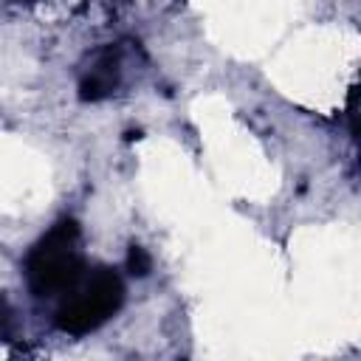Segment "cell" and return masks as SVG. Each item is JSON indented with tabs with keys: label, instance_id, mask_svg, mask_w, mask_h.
Here are the masks:
<instances>
[{
	"label": "cell",
	"instance_id": "obj_1",
	"mask_svg": "<svg viewBox=\"0 0 361 361\" xmlns=\"http://www.w3.org/2000/svg\"><path fill=\"white\" fill-rule=\"evenodd\" d=\"M79 228L73 220L56 223L28 254V285L37 296L68 293L82 276V259L76 251Z\"/></svg>",
	"mask_w": 361,
	"mask_h": 361
},
{
	"label": "cell",
	"instance_id": "obj_2",
	"mask_svg": "<svg viewBox=\"0 0 361 361\" xmlns=\"http://www.w3.org/2000/svg\"><path fill=\"white\" fill-rule=\"evenodd\" d=\"M121 299H124V285H121V279H118L113 271L102 268V271H96V274L87 279V285H85L79 293H73V296L59 307L56 324H59L65 333H73V336L90 333V330H96L102 322H107V319L118 310Z\"/></svg>",
	"mask_w": 361,
	"mask_h": 361
},
{
	"label": "cell",
	"instance_id": "obj_3",
	"mask_svg": "<svg viewBox=\"0 0 361 361\" xmlns=\"http://www.w3.org/2000/svg\"><path fill=\"white\" fill-rule=\"evenodd\" d=\"M116 79H118V62H116V56L113 54L99 56L96 68L82 82V99H90V102L104 99L116 87Z\"/></svg>",
	"mask_w": 361,
	"mask_h": 361
},
{
	"label": "cell",
	"instance_id": "obj_4",
	"mask_svg": "<svg viewBox=\"0 0 361 361\" xmlns=\"http://www.w3.org/2000/svg\"><path fill=\"white\" fill-rule=\"evenodd\" d=\"M127 265H130V271L133 274H147L149 271V257H147V251L144 248H138V245H133L130 248V257H127Z\"/></svg>",
	"mask_w": 361,
	"mask_h": 361
},
{
	"label": "cell",
	"instance_id": "obj_5",
	"mask_svg": "<svg viewBox=\"0 0 361 361\" xmlns=\"http://www.w3.org/2000/svg\"><path fill=\"white\" fill-rule=\"evenodd\" d=\"M6 319H8V316H6L3 307H0V333H3V327H6Z\"/></svg>",
	"mask_w": 361,
	"mask_h": 361
}]
</instances>
